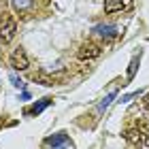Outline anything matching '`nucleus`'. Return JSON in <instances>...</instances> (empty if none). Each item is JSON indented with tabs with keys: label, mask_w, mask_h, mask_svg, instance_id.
<instances>
[{
	"label": "nucleus",
	"mask_w": 149,
	"mask_h": 149,
	"mask_svg": "<svg viewBox=\"0 0 149 149\" xmlns=\"http://www.w3.org/2000/svg\"><path fill=\"white\" fill-rule=\"evenodd\" d=\"M124 139L132 147H145L149 145V128L145 121H134L124 128Z\"/></svg>",
	"instance_id": "obj_1"
},
{
	"label": "nucleus",
	"mask_w": 149,
	"mask_h": 149,
	"mask_svg": "<svg viewBox=\"0 0 149 149\" xmlns=\"http://www.w3.org/2000/svg\"><path fill=\"white\" fill-rule=\"evenodd\" d=\"M17 34V22L11 13H2L0 15V43L9 45Z\"/></svg>",
	"instance_id": "obj_2"
},
{
	"label": "nucleus",
	"mask_w": 149,
	"mask_h": 149,
	"mask_svg": "<svg viewBox=\"0 0 149 149\" xmlns=\"http://www.w3.org/2000/svg\"><path fill=\"white\" fill-rule=\"evenodd\" d=\"M11 66L15 70H26L30 66V62H28V56H26V51L19 47V49H15L13 51V56H11Z\"/></svg>",
	"instance_id": "obj_3"
},
{
	"label": "nucleus",
	"mask_w": 149,
	"mask_h": 149,
	"mask_svg": "<svg viewBox=\"0 0 149 149\" xmlns=\"http://www.w3.org/2000/svg\"><path fill=\"white\" fill-rule=\"evenodd\" d=\"M77 56L81 60H94V58L100 56V45H96V43H83L81 49L77 51Z\"/></svg>",
	"instance_id": "obj_4"
},
{
	"label": "nucleus",
	"mask_w": 149,
	"mask_h": 149,
	"mask_svg": "<svg viewBox=\"0 0 149 149\" xmlns=\"http://www.w3.org/2000/svg\"><path fill=\"white\" fill-rule=\"evenodd\" d=\"M11 2L19 15H28V13H32L36 9V0H11Z\"/></svg>",
	"instance_id": "obj_5"
},
{
	"label": "nucleus",
	"mask_w": 149,
	"mask_h": 149,
	"mask_svg": "<svg viewBox=\"0 0 149 149\" xmlns=\"http://www.w3.org/2000/svg\"><path fill=\"white\" fill-rule=\"evenodd\" d=\"M45 145H47V147H72V141L66 136L64 132H60V134H56V136L47 139Z\"/></svg>",
	"instance_id": "obj_6"
},
{
	"label": "nucleus",
	"mask_w": 149,
	"mask_h": 149,
	"mask_svg": "<svg viewBox=\"0 0 149 149\" xmlns=\"http://www.w3.org/2000/svg\"><path fill=\"white\" fill-rule=\"evenodd\" d=\"M94 34L96 36H100V38H113L115 34H117V28L115 26H109V24H102V26H96L94 28Z\"/></svg>",
	"instance_id": "obj_7"
},
{
	"label": "nucleus",
	"mask_w": 149,
	"mask_h": 149,
	"mask_svg": "<svg viewBox=\"0 0 149 149\" xmlns=\"http://www.w3.org/2000/svg\"><path fill=\"white\" fill-rule=\"evenodd\" d=\"M32 79H34L36 83H43V85H53V83H58V77H56V74H47V72H36Z\"/></svg>",
	"instance_id": "obj_8"
},
{
	"label": "nucleus",
	"mask_w": 149,
	"mask_h": 149,
	"mask_svg": "<svg viewBox=\"0 0 149 149\" xmlns=\"http://www.w3.org/2000/svg\"><path fill=\"white\" fill-rule=\"evenodd\" d=\"M126 0H104V11L107 13H115V11H121L126 9Z\"/></svg>",
	"instance_id": "obj_9"
},
{
	"label": "nucleus",
	"mask_w": 149,
	"mask_h": 149,
	"mask_svg": "<svg viewBox=\"0 0 149 149\" xmlns=\"http://www.w3.org/2000/svg\"><path fill=\"white\" fill-rule=\"evenodd\" d=\"M49 104H51V98H43V100H40L38 104H34V107H30V109H26L24 113H26V115H38L40 111L45 109V107H49Z\"/></svg>",
	"instance_id": "obj_10"
},
{
	"label": "nucleus",
	"mask_w": 149,
	"mask_h": 149,
	"mask_svg": "<svg viewBox=\"0 0 149 149\" xmlns=\"http://www.w3.org/2000/svg\"><path fill=\"white\" fill-rule=\"evenodd\" d=\"M113 96H115V94H109V96H107V98L102 100V102H100V104H98V111H104V109H107V107H109V102H111V100H113Z\"/></svg>",
	"instance_id": "obj_11"
},
{
	"label": "nucleus",
	"mask_w": 149,
	"mask_h": 149,
	"mask_svg": "<svg viewBox=\"0 0 149 149\" xmlns=\"http://www.w3.org/2000/svg\"><path fill=\"white\" fill-rule=\"evenodd\" d=\"M136 64H139V60L134 58L132 62H130V68H128V79H132V77H134V70H136Z\"/></svg>",
	"instance_id": "obj_12"
},
{
	"label": "nucleus",
	"mask_w": 149,
	"mask_h": 149,
	"mask_svg": "<svg viewBox=\"0 0 149 149\" xmlns=\"http://www.w3.org/2000/svg\"><path fill=\"white\" fill-rule=\"evenodd\" d=\"M11 83L15 85V87H22V85H24V83H22V79H17L15 74H11Z\"/></svg>",
	"instance_id": "obj_13"
},
{
	"label": "nucleus",
	"mask_w": 149,
	"mask_h": 149,
	"mask_svg": "<svg viewBox=\"0 0 149 149\" xmlns=\"http://www.w3.org/2000/svg\"><path fill=\"white\" fill-rule=\"evenodd\" d=\"M143 104H145V109L149 111V94H147V96H145V100H143Z\"/></svg>",
	"instance_id": "obj_14"
}]
</instances>
